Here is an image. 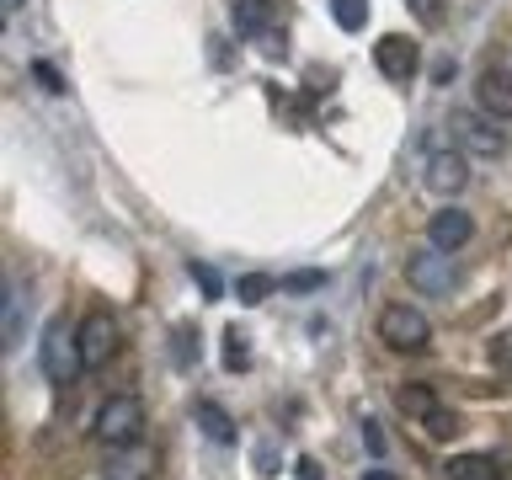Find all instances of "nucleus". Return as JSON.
Listing matches in <instances>:
<instances>
[{
	"label": "nucleus",
	"mask_w": 512,
	"mask_h": 480,
	"mask_svg": "<svg viewBox=\"0 0 512 480\" xmlns=\"http://www.w3.org/2000/svg\"><path fill=\"white\" fill-rule=\"evenodd\" d=\"M470 235H475V219L464 214V208H438L432 224H427V246H438V251L470 246Z\"/></svg>",
	"instance_id": "obj_10"
},
{
	"label": "nucleus",
	"mask_w": 512,
	"mask_h": 480,
	"mask_svg": "<svg viewBox=\"0 0 512 480\" xmlns=\"http://www.w3.org/2000/svg\"><path fill=\"white\" fill-rule=\"evenodd\" d=\"M272 288H278L272 278H262V272H246V278L235 283V294H240V304H262V299L272 294Z\"/></svg>",
	"instance_id": "obj_19"
},
{
	"label": "nucleus",
	"mask_w": 512,
	"mask_h": 480,
	"mask_svg": "<svg viewBox=\"0 0 512 480\" xmlns=\"http://www.w3.org/2000/svg\"><path fill=\"white\" fill-rule=\"evenodd\" d=\"M363 443H368V448H374V454H384V438H379V427H374V422H368V427H363Z\"/></svg>",
	"instance_id": "obj_25"
},
{
	"label": "nucleus",
	"mask_w": 512,
	"mask_h": 480,
	"mask_svg": "<svg viewBox=\"0 0 512 480\" xmlns=\"http://www.w3.org/2000/svg\"><path fill=\"white\" fill-rule=\"evenodd\" d=\"M454 134H459V144L470 155H502L507 150V134H502V123L491 118V112H459L454 118Z\"/></svg>",
	"instance_id": "obj_7"
},
{
	"label": "nucleus",
	"mask_w": 512,
	"mask_h": 480,
	"mask_svg": "<svg viewBox=\"0 0 512 480\" xmlns=\"http://www.w3.org/2000/svg\"><path fill=\"white\" fill-rule=\"evenodd\" d=\"M75 342H80V363H86V374H91V368H107L112 358H118V347H123L118 315H112V310H91L75 326Z\"/></svg>",
	"instance_id": "obj_2"
},
{
	"label": "nucleus",
	"mask_w": 512,
	"mask_h": 480,
	"mask_svg": "<svg viewBox=\"0 0 512 480\" xmlns=\"http://www.w3.org/2000/svg\"><path fill=\"white\" fill-rule=\"evenodd\" d=\"M0 6H6V11H22V6H27V0H0Z\"/></svg>",
	"instance_id": "obj_28"
},
{
	"label": "nucleus",
	"mask_w": 512,
	"mask_h": 480,
	"mask_svg": "<svg viewBox=\"0 0 512 480\" xmlns=\"http://www.w3.org/2000/svg\"><path fill=\"white\" fill-rule=\"evenodd\" d=\"M187 272H192V283H198V288H203V294H208V299H219V294H224V278H219V272H214V267H203V262H192Z\"/></svg>",
	"instance_id": "obj_20"
},
{
	"label": "nucleus",
	"mask_w": 512,
	"mask_h": 480,
	"mask_svg": "<svg viewBox=\"0 0 512 480\" xmlns=\"http://www.w3.org/2000/svg\"><path fill=\"white\" fill-rule=\"evenodd\" d=\"M422 187L438 192V198H454V192L470 187V160L459 150H432L427 166H422Z\"/></svg>",
	"instance_id": "obj_6"
},
{
	"label": "nucleus",
	"mask_w": 512,
	"mask_h": 480,
	"mask_svg": "<svg viewBox=\"0 0 512 480\" xmlns=\"http://www.w3.org/2000/svg\"><path fill=\"white\" fill-rule=\"evenodd\" d=\"M475 107L491 112L496 123H512V75L507 70H480L475 75Z\"/></svg>",
	"instance_id": "obj_9"
},
{
	"label": "nucleus",
	"mask_w": 512,
	"mask_h": 480,
	"mask_svg": "<svg viewBox=\"0 0 512 480\" xmlns=\"http://www.w3.org/2000/svg\"><path fill=\"white\" fill-rule=\"evenodd\" d=\"M22 326H27V283L16 278V283L6 288V347L22 342Z\"/></svg>",
	"instance_id": "obj_13"
},
{
	"label": "nucleus",
	"mask_w": 512,
	"mask_h": 480,
	"mask_svg": "<svg viewBox=\"0 0 512 480\" xmlns=\"http://www.w3.org/2000/svg\"><path fill=\"white\" fill-rule=\"evenodd\" d=\"M395 406L406 411V416H416V422H427L432 411L443 406L438 400V390H427V384H400V395H395Z\"/></svg>",
	"instance_id": "obj_12"
},
{
	"label": "nucleus",
	"mask_w": 512,
	"mask_h": 480,
	"mask_svg": "<svg viewBox=\"0 0 512 480\" xmlns=\"http://www.w3.org/2000/svg\"><path fill=\"white\" fill-rule=\"evenodd\" d=\"M32 75H38V86H43V91H54V96L64 91V75L54 70V64H43V59H38V64H32Z\"/></svg>",
	"instance_id": "obj_21"
},
{
	"label": "nucleus",
	"mask_w": 512,
	"mask_h": 480,
	"mask_svg": "<svg viewBox=\"0 0 512 480\" xmlns=\"http://www.w3.org/2000/svg\"><path fill=\"white\" fill-rule=\"evenodd\" d=\"M406 6L422 16V22H438V16H443V0H406Z\"/></svg>",
	"instance_id": "obj_23"
},
{
	"label": "nucleus",
	"mask_w": 512,
	"mask_h": 480,
	"mask_svg": "<svg viewBox=\"0 0 512 480\" xmlns=\"http://www.w3.org/2000/svg\"><path fill=\"white\" fill-rule=\"evenodd\" d=\"M38 363H43V374L54 379V384H75L80 374H86L70 320H48V331H43V358H38Z\"/></svg>",
	"instance_id": "obj_5"
},
{
	"label": "nucleus",
	"mask_w": 512,
	"mask_h": 480,
	"mask_svg": "<svg viewBox=\"0 0 512 480\" xmlns=\"http://www.w3.org/2000/svg\"><path fill=\"white\" fill-rule=\"evenodd\" d=\"M374 326H379V342L390 347V352H422V347H432L427 315L411 310V304H384Z\"/></svg>",
	"instance_id": "obj_3"
},
{
	"label": "nucleus",
	"mask_w": 512,
	"mask_h": 480,
	"mask_svg": "<svg viewBox=\"0 0 512 480\" xmlns=\"http://www.w3.org/2000/svg\"><path fill=\"white\" fill-rule=\"evenodd\" d=\"M320 283H326L320 272H294V278H283L288 294H310V288H320Z\"/></svg>",
	"instance_id": "obj_22"
},
{
	"label": "nucleus",
	"mask_w": 512,
	"mask_h": 480,
	"mask_svg": "<svg viewBox=\"0 0 512 480\" xmlns=\"http://www.w3.org/2000/svg\"><path fill=\"white\" fill-rule=\"evenodd\" d=\"M224 358H230V368H246V347H240V336H230V347H224Z\"/></svg>",
	"instance_id": "obj_24"
},
{
	"label": "nucleus",
	"mask_w": 512,
	"mask_h": 480,
	"mask_svg": "<svg viewBox=\"0 0 512 480\" xmlns=\"http://www.w3.org/2000/svg\"><path fill=\"white\" fill-rule=\"evenodd\" d=\"M363 480H395V475H390V470H368Z\"/></svg>",
	"instance_id": "obj_27"
},
{
	"label": "nucleus",
	"mask_w": 512,
	"mask_h": 480,
	"mask_svg": "<svg viewBox=\"0 0 512 480\" xmlns=\"http://www.w3.org/2000/svg\"><path fill=\"white\" fill-rule=\"evenodd\" d=\"M294 470H299V480H320V464H315V459H299Z\"/></svg>",
	"instance_id": "obj_26"
},
{
	"label": "nucleus",
	"mask_w": 512,
	"mask_h": 480,
	"mask_svg": "<svg viewBox=\"0 0 512 480\" xmlns=\"http://www.w3.org/2000/svg\"><path fill=\"white\" fill-rule=\"evenodd\" d=\"M150 475H155V448L150 443L112 448V459L102 464V480H150Z\"/></svg>",
	"instance_id": "obj_11"
},
{
	"label": "nucleus",
	"mask_w": 512,
	"mask_h": 480,
	"mask_svg": "<svg viewBox=\"0 0 512 480\" xmlns=\"http://www.w3.org/2000/svg\"><path fill=\"white\" fill-rule=\"evenodd\" d=\"M331 16H336L347 32H363V27H368V0H331Z\"/></svg>",
	"instance_id": "obj_17"
},
{
	"label": "nucleus",
	"mask_w": 512,
	"mask_h": 480,
	"mask_svg": "<svg viewBox=\"0 0 512 480\" xmlns=\"http://www.w3.org/2000/svg\"><path fill=\"white\" fill-rule=\"evenodd\" d=\"M406 283L416 288V294H427V299H443V294H454L459 288V262H454V251H416L406 256Z\"/></svg>",
	"instance_id": "obj_4"
},
{
	"label": "nucleus",
	"mask_w": 512,
	"mask_h": 480,
	"mask_svg": "<svg viewBox=\"0 0 512 480\" xmlns=\"http://www.w3.org/2000/svg\"><path fill=\"white\" fill-rule=\"evenodd\" d=\"M198 427H203L214 443H235V422L214 406V400H198Z\"/></svg>",
	"instance_id": "obj_15"
},
{
	"label": "nucleus",
	"mask_w": 512,
	"mask_h": 480,
	"mask_svg": "<svg viewBox=\"0 0 512 480\" xmlns=\"http://www.w3.org/2000/svg\"><path fill=\"white\" fill-rule=\"evenodd\" d=\"M374 64L384 70V80H400V86H406V80H416V70H422V48H416L406 32H390V38L374 48Z\"/></svg>",
	"instance_id": "obj_8"
},
{
	"label": "nucleus",
	"mask_w": 512,
	"mask_h": 480,
	"mask_svg": "<svg viewBox=\"0 0 512 480\" xmlns=\"http://www.w3.org/2000/svg\"><path fill=\"white\" fill-rule=\"evenodd\" d=\"M91 438L102 448H128L144 443V400L139 395H107L91 416Z\"/></svg>",
	"instance_id": "obj_1"
},
{
	"label": "nucleus",
	"mask_w": 512,
	"mask_h": 480,
	"mask_svg": "<svg viewBox=\"0 0 512 480\" xmlns=\"http://www.w3.org/2000/svg\"><path fill=\"white\" fill-rule=\"evenodd\" d=\"M422 432H427L432 443H448V438H454V432H459V416L448 411V406H438V411H432L427 422H422Z\"/></svg>",
	"instance_id": "obj_18"
},
{
	"label": "nucleus",
	"mask_w": 512,
	"mask_h": 480,
	"mask_svg": "<svg viewBox=\"0 0 512 480\" xmlns=\"http://www.w3.org/2000/svg\"><path fill=\"white\" fill-rule=\"evenodd\" d=\"M448 480H496V459L486 454H459L448 464Z\"/></svg>",
	"instance_id": "obj_16"
},
{
	"label": "nucleus",
	"mask_w": 512,
	"mask_h": 480,
	"mask_svg": "<svg viewBox=\"0 0 512 480\" xmlns=\"http://www.w3.org/2000/svg\"><path fill=\"white\" fill-rule=\"evenodd\" d=\"M272 22V0H235V27L246 32V38H256Z\"/></svg>",
	"instance_id": "obj_14"
}]
</instances>
